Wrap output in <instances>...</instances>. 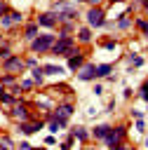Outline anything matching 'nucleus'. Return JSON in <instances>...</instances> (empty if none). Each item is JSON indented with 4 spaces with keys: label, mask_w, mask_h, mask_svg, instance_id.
<instances>
[{
    "label": "nucleus",
    "mask_w": 148,
    "mask_h": 150,
    "mask_svg": "<svg viewBox=\"0 0 148 150\" xmlns=\"http://www.w3.org/2000/svg\"><path fill=\"white\" fill-rule=\"evenodd\" d=\"M19 98H21V96H16V94H9V91L0 89V103H5V105H14Z\"/></svg>",
    "instance_id": "obj_13"
},
{
    "label": "nucleus",
    "mask_w": 148,
    "mask_h": 150,
    "mask_svg": "<svg viewBox=\"0 0 148 150\" xmlns=\"http://www.w3.org/2000/svg\"><path fill=\"white\" fill-rule=\"evenodd\" d=\"M78 70H80V73H78V77H80L82 82L96 80V66H94V63H82V66H80Z\"/></svg>",
    "instance_id": "obj_9"
},
{
    "label": "nucleus",
    "mask_w": 148,
    "mask_h": 150,
    "mask_svg": "<svg viewBox=\"0 0 148 150\" xmlns=\"http://www.w3.org/2000/svg\"><path fill=\"white\" fill-rule=\"evenodd\" d=\"M78 2H87V0H78Z\"/></svg>",
    "instance_id": "obj_36"
},
{
    "label": "nucleus",
    "mask_w": 148,
    "mask_h": 150,
    "mask_svg": "<svg viewBox=\"0 0 148 150\" xmlns=\"http://www.w3.org/2000/svg\"><path fill=\"white\" fill-rule=\"evenodd\" d=\"M7 12H9V5H7L5 0H0V16H2V14H7Z\"/></svg>",
    "instance_id": "obj_26"
},
{
    "label": "nucleus",
    "mask_w": 148,
    "mask_h": 150,
    "mask_svg": "<svg viewBox=\"0 0 148 150\" xmlns=\"http://www.w3.org/2000/svg\"><path fill=\"white\" fill-rule=\"evenodd\" d=\"M73 136H75L78 141H82V143L89 138V134H87V129H85V127H73Z\"/></svg>",
    "instance_id": "obj_15"
},
{
    "label": "nucleus",
    "mask_w": 148,
    "mask_h": 150,
    "mask_svg": "<svg viewBox=\"0 0 148 150\" xmlns=\"http://www.w3.org/2000/svg\"><path fill=\"white\" fill-rule=\"evenodd\" d=\"M73 47H75V40H73L70 35H61L59 40H54L52 52H54V54H70Z\"/></svg>",
    "instance_id": "obj_4"
},
{
    "label": "nucleus",
    "mask_w": 148,
    "mask_h": 150,
    "mask_svg": "<svg viewBox=\"0 0 148 150\" xmlns=\"http://www.w3.org/2000/svg\"><path fill=\"white\" fill-rule=\"evenodd\" d=\"M127 136V127L125 124H120V127H110V131H108V136L103 138V145L106 148H125V143H122V138Z\"/></svg>",
    "instance_id": "obj_1"
},
{
    "label": "nucleus",
    "mask_w": 148,
    "mask_h": 150,
    "mask_svg": "<svg viewBox=\"0 0 148 150\" xmlns=\"http://www.w3.org/2000/svg\"><path fill=\"white\" fill-rule=\"evenodd\" d=\"M139 96H141L143 101H148V80L141 84V89H139Z\"/></svg>",
    "instance_id": "obj_23"
},
{
    "label": "nucleus",
    "mask_w": 148,
    "mask_h": 150,
    "mask_svg": "<svg viewBox=\"0 0 148 150\" xmlns=\"http://www.w3.org/2000/svg\"><path fill=\"white\" fill-rule=\"evenodd\" d=\"M38 28H40V26H38V21L28 23V26H26V30H23V38H26V40H33V38L38 35Z\"/></svg>",
    "instance_id": "obj_14"
},
{
    "label": "nucleus",
    "mask_w": 148,
    "mask_h": 150,
    "mask_svg": "<svg viewBox=\"0 0 148 150\" xmlns=\"http://www.w3.org/2000/svg\"><path fill=\"white\" fill-rule=\"evenodd\" d=\"M26 66H31V68H35V66H38V59H28V61H26Z\"/></svg>",
    "instance_id": "obj_30"
},
{
    "label": "nucleus",
    "mask_w": 148,
    "mask_h": 150,
    "mask_svg": "<svg viewBox=\"0 0 148 150\" xmlns=\"http://www.w3.org/2000/svg\"><path fill=\"white\" fill-rule=\"evenodd\" d=\"M108 131H110V124H99V127L92 129V136H94L96 141H103V138L108 136Z\"/></svg>",
    "instance_id": "obj_12"
},
{
    "label": "nucleus",
    "mask_w": 148,
    "mask_h": 150,
    "mask_svg": "<svg viewBox=\"0 0 148 150\" xmlns=\"http://www.w3.org/2000/svg\"><path fill=\"white\" fill-rule=\"evenodd\" d=\"M19 148H23V150H28V148H31V143H28V141H21V143H19Z\"/></svg>",
    "instance_id": "obj_32"
},
{
    "label": "nucleus",
    "mask_w": 148,
    "mask_h": 150,
    "mask_svg": "<svg viewBox=\"0 0 148 150\" xmlns=\"http://www.w3.org/2000/svg\"><path fill=\"white\" fill-rule=\"evenodd\" d=\"M110 2H120V0H110Z\"/></svg>",
    "instance_id": "obj_37"
},
{
    "label": "nucleus",
    "mask_w": 148,
    "mask_h": 150,
    "mask_svg": "<svg viewBox=\"0 0 148 150\" xmlns=\"http://www.w3.org/2000/svg\"><path fill=\"white\" fill-rule=\"evenodd\" d=\"M89 5H99V2H103V0H87Z\"/></svg>",
    "instance_id": "obj_33"
},
{
    "label": "nucleus",
    "mask_w": 148,
    "mask_h": 150,
    "mask_svg": "<svg viewBox=\"0 0 148 150\" xmlns=\"http://www.w3.org/2000/svg\"><path fill=\"white\" fill-rule=\"evenodd\" d=\"M110 70H113V66H110V63L96 66V77H106V75H110Z\"/></svg>",
    "instance_id": "obj_16"
},
{
    "label": "nucleus",
    "mask_w": 148,
    "mask_h": 150,
    "mask_svg": "<svg viewBox=\"0 0 148 150\" xmlns=\"http://www.w3.org/2000/svg\"><path fill=\"white\" fill-rule=\"evenodd\" d=\"M87 23H89L92 28H101V26L106 23V14H103V9H101L99 5H92V7H89V12H87Z\"/></svg>",
    "instance_id": "obj_3"
},
{
    "label": "nucleus",
    "mask_w": 148,
    "mask_h": 150,
    "mask_svg": "<svg viewBox=\"0 0 148 150\" xmlns=\"http://www.w3.org/2000/svg\"><path fill=\"white\" fill-rule=\"evenodd\" d=\"M0 148H14V141H12L9 136H2V138H0Z\"/></svg>",
    "instance_id": "obj_22"
},
{
    "label": "nucleus",
    "mask_w": 148,
    "mask_h": 150,
    "mask_svg": "<svg viewBox=\"0 0 148 150\" xmlns=\"http://www.w3.org/2000/svg\"><path fill=\"white\" fill-rule=\"evenodd\" d=\"M33 84H35L33 80H21V89H31Z\"/></svg>",
    "instance_id": "obj_28"
},
{
    "label": "nucleus",
    "mask_w": 148,
    "mask_h": 150,
    "mask_svg": "<svg viewBox=\"0 0 148 150\" xmlns=\"http://www.w3.org/2000/svg\"><path fill=\"white\" fill-rule=\"evenodd\" d=\"M143 145H146V148H148V138H146V143H143Z\"/></svg>",
    "instance_id": "obj_35"
},
{
    "label": "nucleus",
    "mask_w": 148,
    "mask_h": 150,
    "mask_svg": "<svg viewBox=\"0 0 148 150\" xmlns=\"http://www.w3.org/2000/svg\"><path fill=\"white\" fill-rule=\"evenodd\" d=\"M117 26H120V28H127V26H129V14H122L120 21H117Z\"/></svg>",
    "instance_id": "obj_25"
},
{
    "label": "nucleus",
    "mask_w": 148,
    "mask_h": 150,
    "mask_svg": "<svg viewBox=\"0 0 148 150\" xmlns=\"http://www.w3.org/2000/svg\"><path fill=\"white\" fill-rule=\"evenodd\" d=\"M136 28H139L143 35H148V19H136Z\"/></svg>",
    "instance_id": "obj_20"
},
{
    "label": "nucleus",
    "mask_w": 148,
    "mask_h": 150,
    "mask_svg": "<svg viewBox=\"0 0 148 150\" xmlns=\"http://www.w3.org/2000/svg\"><path fill=\"white\" fill-rule=\"evenodd\" d=\"M78 40H80V42H89V40H92V30H89V28H80V30H78Z\"/></svg>",
    "instance_id": "obj_17"
},
{
    "label": "nucleus",
    "mask_w": 148,
    "mask_h": 150,
    "mask_svg": "<svg viewBox=\"0 0 148 150\" xmlns=\"http://www.w3.org/2000/svg\"><path fill=\"white\" fill-rule=\"evenodd\" d=\"M38 129H42V120H35V122H21L19 124V131L21 134H33V131H38Z\"/></svg>",
    "instance_id": "obj_11"
},
{
    "label": "nucleus",
    "mask_w": 148,
    "mask_h": 150,
    "mask_svg": "<svg viewBox=\"0 0 148 150\" xmlns=\"http://www.w3.org/2000/svg\"><path fill=\"white\" fill-rule=\"evenodd\" d=\"M129 63H132L134 68H139V66H143V59H141L139 54H132V56H129Z\"/></svg>",
    "instance_id": "obj_21"
},
{
    "label": "nucleus",
    "mask_w": 148,
    "mask_h": 150,
    "mask_svg": "<svg viewBox=\"0 0 148 150\" xmlns=\"http://www.w3.org/2000/svg\"><path fill=\"white\" fill-rule=\"evenodd\" d=\"M0 82H2V84H14V75H12V73H5V75L0 77Z\"/></svg>",
    "instance_id": "obj_24"
},
{
    "label": "nucleus",
    "mask_w": 148,
    "mask_h": 150,
    "mask_svg": "<svg viewBox=\"0 0 148 150\" xmlns=\"http://www.w3.org/2000/svg\"><path fill=\"white\" fill-rule=\"evenodd\" d=\"M42 73H45V75H63V70H61L59 66H45Z\"/></svg>",
    "instance_id": "obj_18"
},
{
    "label": "nucleus",
    "mask_w": 148,
    "mask_h": 150,
    "mask_svg": "<svg viewBox=\"0 0 148 150\" xmlns=\"http://www.w3.org/2000/svg\"><path fill=\"white\" fill-rule=\"evenodd\" d=\"M21 21H23V14H21V12H7V14L0 16V26H2V28H14V26L21 23Z\"/></svg>",
    "instance_id": "obj_5"
},
{
    "label": "nucleus",
    "mask_w": 148,
    "mask_h": 150,
    "mask_svg": "<svg viewBox=\"0 0 148 150\" xmlns=\"http://www.w3.org/2000/svg\"><path fill=\"white\" fill-rule=\"evenodd\" d=\"M82 63H85V54H82L80 49L73 47V52L68 54V68H70V70H78Z\"/></svg>",
    "instance_id": "obj_10"
},
{
    "label": "nucleus",
    "mask_w": 148,
    "mask_h": 150,
    "mask_svg": "<svg viewBox=\"0 0 148 150\" xmlns=\"http://www.w3.org/2000/svg\"><path fill=\"white\" fill-rule=\"evenodd\" d=\"M23 61L19 59V56H5V61H2V68L7 70V73H19V70H23Z\"/></svg>",
    "instance_id": "obj_8"
},
{
    "label": "nucleus",
    "mask_w": 148,
    "mask_h": 150,
    "mask_svg": "<svg viewBox=\"0 0 148 150\" xmlns=\"http://www.w3.org/2000/svg\"><path fill=\"white\" fill-rule=\"evenodd\" d=\"M45 143H47V145H54V143H56V138H54V136H47V138H45Z\"/></svg>",
    "instance_id": "obj_31"
},
{
    "label": "nucleus",
    "mask_w": 148,
    "mask_h": 150,
    "mask_svg": "<svg viewBox=\"0 0 148 150\" xmlns=\"http://www.w3.org/2000/svg\"><path fill=\"white\" fill-rule=\"evenodd\" d=\"M54 40H56V38H54L52 33L35 35V38H33V42H31V49H33V52H47V49H52Z\"/></svg>",
    "instance_id": "obj_2"
},
{
    "label": "nucleus",
    "mask_w": 148,
    "mask_h": 150,
    "mask_svg": "<svg viewBox=\"0 0 148 150\" xmlns=\"http://www.w3.org/2000/svg\"><path fill=\"white\" fill-rule=\"evenodd\" d=\"M12 115H14L19 122H26V120H31V112H28V103L19 98V101L14 103V108H12Z\"/></svg>",
    "instance_id": "obj_7"
},
{
    "label": "nucleus",
    "mask_w": 148,
    "mask_h": 150,
    "mask_svg": "<svg viewBox=\"0 0 148 150\" xmlns=\"http://www.w3.org/2000/svg\"><path fill=\"white\" fill-rule=\"evenodd\" d=\"M38 26H45V28H54V26H59V16H56V12L52 9V12H42V14H38Z\"/></svg>",
    "instance_id": "obj_6"
},
{
    "label": "nucleus",
    "mask_w": 148,
    "mask_h": 150,
    "mask_svg": "<svg viewBox=\"0 0 148 150\" xmlns=\"http://www.w3.org/2000/svg\"><path fill=\"white\" fill-rule=\"evenodd\" d=\"M141 2H143V9L148 12V0H141Z\"/></svg>",
    "instance_id": "obj_34"
},
{
    "label": "nucleus",
    "mask_w": 148,
    "mask_h": 150,
    "mask_svg": "<svg viewBox=\"0 0 148 150\" xmlns=\"http://www.w3.org/2000/svg\"><path fill=\"white\" fill-rule=\"evenodd\" d=\"M103 47H106V49H115V47H117V42H115V40H106V42H103Z\"/></svg>",
    "instance_id": "obj_27"
},
{
    "label": "nucleus",
    "mask_w": 148,
    "mask_h": 150,
    "mask_svg": "<svg viewBox=\"0 0 148 150\" xmlns=\"http://www.w3.org/2000/svg\"><path fill=\"white\" fill-rule=\"evenodd\" d=\"M42 77H45L42 68H38V66H35V70H33V82H35V84H42Z\"/></svg>",
    "instance_id": "obj_19"
},
{
    "label": "nucleus",
    "mask_w": 148,
    "mask_h": 150,
    "mask_svg": "<svg viewBox=\"0 0 148 150\" xmlns=\"http://www.w3.org/2000/svg\"><path fill=\"white\" fill-rule=\"evenodd\" d=\"M136 129H139V131H143V129H146V124H143V120H141V117H136Z\"/></svg>",
    "instance_id": "obj_29"
}]
</instances>
